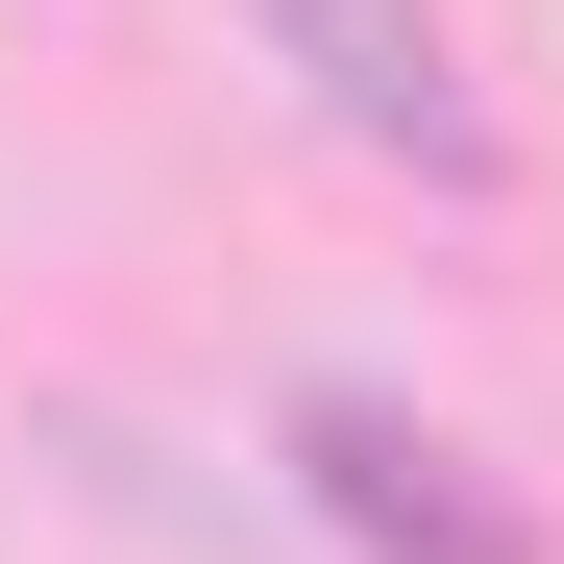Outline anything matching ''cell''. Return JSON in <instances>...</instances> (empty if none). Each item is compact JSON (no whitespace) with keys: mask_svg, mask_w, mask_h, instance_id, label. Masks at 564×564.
Listing matches in <instances>:
<instances>
[{"mask_svg":"<svg viewBox=\"0 0 564 564\" xmlns=\"http://www.w3.org/2000/svg\"><path fill=\"white\" fill-rule=\"evenodd\" d=\"M221 25L295 74V99H319L368 172H417V197H491V99H466V25H442V0H221Z\"/></svg>","mask_w":564,"mask_h":564,"instance_id":"obj_1","label":"cell"},{"mask_svg":"<svg viewBox=\"0 0 564 564\" xmlns=\"http://www.w3.org/2000/svg\"><path fill=\"white\" fill-rule=\"evenodd\" d=\"M270 442H295L319 540H368V564H540V516L491 491V466H466L442 417H393V393H344V368H319V393L270 417Z\"/></svg>","mask_w":564,"mask_h":564,"instance_id":"obj_2","label":"cell"}]
</instances>
